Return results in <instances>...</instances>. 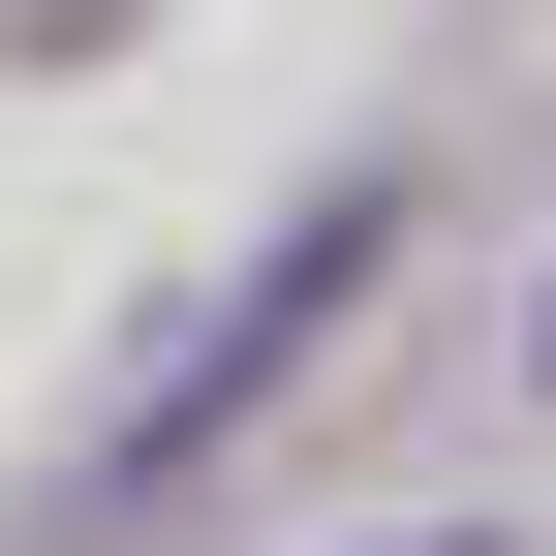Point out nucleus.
Instances as JSON below:
<instances>
[{
  "mask_svg": "<svg viewBox=\"0 0 556 556\" xmlns=\"http://www.w3.org/2000/svg\"><path fill=\"white\" fill-rule=\"evenodd\" d=\"M371 248H402V186H340V217H309V248H248L217 309H155V371L93 402V495H155L186 433H248V402H278V371H309V340H340V278H371Z\"/></svg>",
  "mask_w": 556,
  "mask_h": 556,
  "instance_id": "nucleus-1",
  "label": "nucleus"
},
{
  "mask_svg": "<svg viewBox=\"0 0 556 556\" xmlns=\"http://www.w3.org/2000/svg\"><path fill=\"white\" fill-rule=\"evenodd\" d=\"M402 556H495V526H402Z\"/></svg>",
  "mask_w": 556,
  "mask_h": 556,
  "instance_id": "nucleus-2",
  "label": "nucleus"
},
{
  "mask_svg": "<svg viewBox=\"0 0 556 556\" xmlns=\"http://www.w3.org/2000/svg\"><path fill=\"white\" fill-rule=\"evenodd\" d=\"M526 371H556V309H526Z\"/></svg>",
  "mask_w": 556,
  "mask_h": 556,
  "instance_id": "nucleus-3",
  "label": "nucleus"
}]
</instances>
